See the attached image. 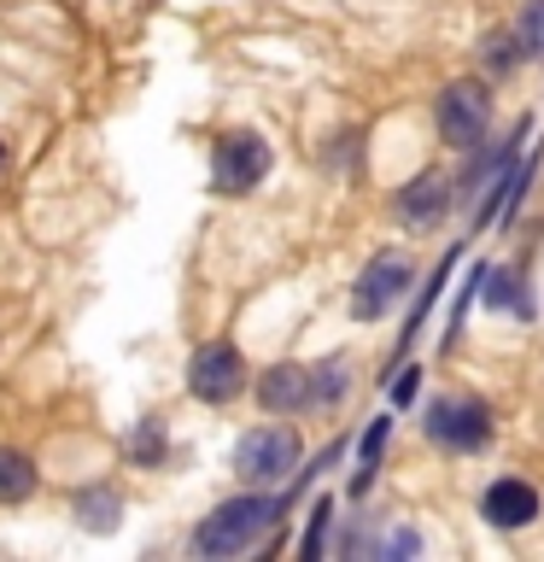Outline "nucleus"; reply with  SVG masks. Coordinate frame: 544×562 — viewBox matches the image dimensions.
Here are the masks:
<instances>
[{
	"instance_id": "f257e3e1",
	"label": "nucleus",
	"mask_w": 544,
	"mask_h": 562,
	"mask_svg": "<svg viewBox=\"0 0 544 562\" xmlns=\"http://www.w3.org/2000/svg\"><path fill=\"white\" fill-rule=\"evenodd\" d=\"M281 504L263 498V492H246V498L217 504L211 516L193 527V557H246L252 544H263V533L275 527Z\"/></svg>"
},
{
	"instance_id": "f03ea898",
	"label": "nucleus",
	"mask_w": 544,
	"mask_h": 562,
	"mask_svg": "<svg viewBox=\"0 0 544 562\" xmlns=\"http://www.w3.org/2000/svg\"><path fill=\"white\" fill-rule=\"evenodd\" d=\"M298 434L293 428H281V422H270V428H252L235 446V474L246 486H275V481H287V474L298 469Z\"/></svg>"
},
{
	"instance_id": "7ed1b4c3",
	"label": "nucleus",
	"mask_w": 544,
	"mask_h": 562,
	"mask_svg": "<svg viewBox=\"0 0 544 562\" xmlns=\"http://www.w3.org/2000/svg\"><path fill=\"white\" fill-rule=\"evenodd\" d=\"M270 165H275L270 140L252 130H228L211 153V182H217V193H252L270 176Z\"/></svg>"
},
{
	"instance_id": "20e7f679",
	"label": "nucleus",
	"mask_w": 544,
	"mask_h": 562,
	"mask_svg": "<svg viewBox=\"0 0 544 562\" xmlns=\"http://www.w3.org/2000/svg\"><path fill=\"white\" fill-rule=\"evenodd\" d=\"M240 386H246V358L228 340H205L188 358V393L200 404H228L240 398Z\"/></svg>"
},
{
	"instance_id": "39448f33",
	"label": "nucleus",
	"mask_w": 544,
	"mask_h": 562,
	"mask_svg": "<svg viewBox=\"0 0 544 562\" xmlns=\"http://www.w3.org/2000/svg\"><path fill=\"white\" fill-rule=\"evenodd\" d=\"M428 439L445 451H480L491 439V411L480 398H433L428 404Z\"/></svg>"
},
{
	"instance_id": "423d86ee",
	"label": "nucleus",
	"mask_w": 544,
	"mask_h": 562,
	"mask_svg": "<svg viewBox=\"0 0 544 562\" xmlns=\"http://www.w3.org/2000/svg\"><path fill=\"white\" fill-rule=\"evenodd\" d=\"M439 135L451 140L456 153H468L474 140H486V117H491V105H486V88L480 82H451L445 94H439Z\"/></svg>"
},
{
	"instance_id": "0eeeda50",
	"label": "nucleus",
	"mask_w": 544,
	"mask_h": 562,
	"mask_svg": "<svg viewBox=\"0 0 544 562\" xmlns=\"http://www.w3.org/2000/svg\"><path fill=\"white\" fill-rule=\"evenodd\" d=\"M410 276H416L410 258H398V252L375 258L358 276V288H351V311H358V316H386V305H398V299L410 293Z\"/></svg>"
},
{
	"instance_id": "6e6552de",
	"label": "nucleus",
	"mask_w": 544,
	"mask_h": 562,
	"mask_svg": "<svg viewBox=\"0 0 544 562\" xmlns=\"http://www.w3.org/2000/svg\"><path fill=\"white\" fill-rule=\"evenodd\" d=\"M258 404H263V411H275V416L305 411V404H316V375H310V369H298V363L263 369V375H258Z\"/></svg>"
},
{
	"instance_id": "1a4fd4ad",
	"label": "nucleus",
	"mask_w": 544,
	"mask_h": 562,
	"mask_svg": "<svg viewBox=\"0 0 544 562\" xmlns=\"http://www.w3.org/2000/svg\"><path fill=\"white\" fill-rule=\"evenodd\" d=\"M480 516L491 527H526L539 516V492L521 481V474H503V481H491L486 486V498H480Z\"/></svg>"
},
{
	"instance_id": "9d476101",
	"label": "nucleus",
	"mask_w": 544,
	"mask_h": 562,
	"mask_svg": "<svg viewBox=\"0 0 544 562\" xmlns=\"http://www.w3.org/2000/svg\"><path fill=\"white\" fill-rule=\"evenodd\" d=\"M398 211H404V223H416V228L439 223L451 211V182L445 176H416L410 188H398Z\"/></svg>"
},
{
	"instance_id": "9b49d317",
	"label": "nucleus",
	"mask_w": 544,
	"mask_h": 562,
	"mask_svg": "<svg viewBox=\"0 0 544 562\" xmlns=\"http://www.w3.org/2000/svg\"><path fill=\"white\" fill-rule=\"evenodd\" d=\"M35 486H42L35 457L18 446H0V504H24V498H35Z\"/></svg>"
},
{
	"instance_id": "f8f14e48",
	"label": "nucleus",
	"mask_w": 544,
	"mask_h": 562,
	"mask_svg": "<svg viewBox=\"0 0 544 562\" xmlns=\"http://www.w3.org/2000/svg\"><path fill=\"white\" fill-rule=\"evenodd\" d=\"M117 516H123V498H117L112 486H88V492H77V521H82V527H94V533H112Z\"/></svg>"
},
{
	"instance_id": "ddd939ff",
	"label": "nucleus",
	"mask_w": 544,
	"mask_h": 562,
	"mask_svg": "<svg viewBox=\"0 0 544 562\" xmlns=\"http://www.w3.org/2000/svg\"><path fill=\"white\" fill-rule=\"evenodd\" d=\"M386 434H393V416H375V422H369V434H363V463H358V492L375 481V463H381Z\"/></svg>"
},
{
	"instance_id": "4468645a",
	"label": "nucleus",
	"mask_w": 544,
	"mask_h": 562,
	"mask_svg": "<svg viewBox=\"0 0 544 562\" xmlns=\"http://www.w3.org/2000/svg\"><path fill=\"white\" fill-rule=\"evenodd\" d=\"M486 305H515V311L526 316V311H533V299L515 288V276H509V270H491V276H486Z\"/></svg>"
},
{
	"instance_id": "2eb2a0df",
	"label": "nucleus",
	"mask_w": 544,
	"mask_h": 562,
	"mask_svg": "<svg viewBox=\"0 0 544 562\" xmlns=\"http://www.w3.org/2000/svg\"><path fill=\"white\" fill-rule=\"evenodd\" d=\"M129 457H135V463H158V457H165V428H158V416L135 428V439H129Z\"/></svg>"
},
{
	"instance_id": "dca6fc26",
	"label": "nucleus",
	"mask_w": 544,
	"mask_h": 562,
	"mask_svg": "<svg viewBox=\"0 0 544 562\" xmlns=\"http://www.w3.org/2000/svg\"><path fill=\"white\" fill-rule=\"evenodd\" d=\"M310 375H316V404L345 398V363H340V358H328L322 369H310Z\"/></svg>"
},
{
	"instance_id": "f3484780",
	"label": "nucleus",
	"mask_w": 544,
	"mask_h": 562,
	"mask_svg": "<svg viewBox=\"0 0 544 562\" xmlns=\"http://www.w3.org/2000/svg\"><path fill=\"white\" fill-rule=\"evenodd\" d=\"M328 516H333V504H328V498H316V509H310V533H305V557H322V533H328Z\"/></svg>"
},
{
	"instance_id": "a211bd4d",
	"label": "nucleus",
	"mask_w": 544,
	"mask_h": 562,
	"mask_svg": "<svg viewBox=\"0 0 544 562\" xmlns=\"http://www.w3.org/2000/svg\"><path fill=\"white\" fill-rule=\"evenodd\" d=\"M0 165H7V147H0Z\"/></svg>"
}]
</instances>
